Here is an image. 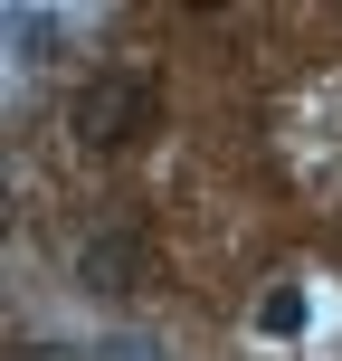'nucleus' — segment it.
Here are the masks:
<instances>
[{
  "mask_svg": "<svg viewBox=\"0 0 342 361\" xmlns=\"http://www.w3.org/2000/svg\"><path fill=\"white\" fill-rule=\"evenodd\" d=\"M152 114H162L152 76H95V86H76L67 133H76L86 152H114V143H133V133H152Z\"/></svg>",
  "mask_w": 342,
  "mask_h": 361,
  "instance_id": "f257e3e1",
  "label": "nucleus"
},
{
  "mask_svg": "<svg viewBox=\"0 0 342 361\" xmlns=\"http://www.w3.org/2000/svg\"><path fill=\"white\" fill-rule=\"evenodd\" d=\"M76 276H86L95 295H133V286L152 276V257H143V238L105 228V238H86V247H76Z\"/></svg>",
  "mask_w": 342,
  "mask_h": 361,
  "instance_id": "f03ea898",
  "label": "nucleus"
},
{
  "mask_svg": "<svg viewBox=\"0 0 342 361\" xmlns=\"http://www.w3.org/2000/svg\"><path fill=\"white\" fill-rule=\"evenodd\" d=\"M0 29H10L19 67H48V48H57V19H48V10H10V19H0Z\"/></svg>",
  "mask_w": 342,
  "mask_h": 361,
  "instance_id": "7ed1b4c3",
  "label": "nucleus"
},
{
  "mask_svg": "<svg viewBox=\"0 0 342 361\" xmlns=\"http://www.w3.org/2000/svg\"><path fill=\"white\" fill-rule=\"evenodd\" d=\"M257 324H267V333H295V324H305V295H295V286H276V295H267V314H257Z\"/></svg>",
  "mask_w": 342,
  "mask_h": 361,
  "instance_id": "20e7f679",
  "label": "nucleus"
},
{
  "mask_svg": "<svg viewBox=\"0 0 342 361\" xmlns=\"http://www.w3.org/2000/svg\"><path fill=\"white\" fill-rule=\"evenodd\" d=\"M105 361H162L152 343H105Z\"/></svg>",
  "mask_w": 342,
  "mask_h": 361,
  "instance_id": "39448f33",
  "label": "nucleus"
},
{
  "mask_svg": "<svg viewBox=\"0 0 342 361\" xmlns=\"http://www.w3.org/2000/svg\"><path fill=\"white\" fill-rule=\"evenodd\" d=\"M19 361H76V352H48V343H29V352H19Z\"/></svg>",
  "mask_w": 342,
  "mask_h": 361,
  "instance_id": "423d86ee",
  "label": "nucleus"
}]
</instances>
